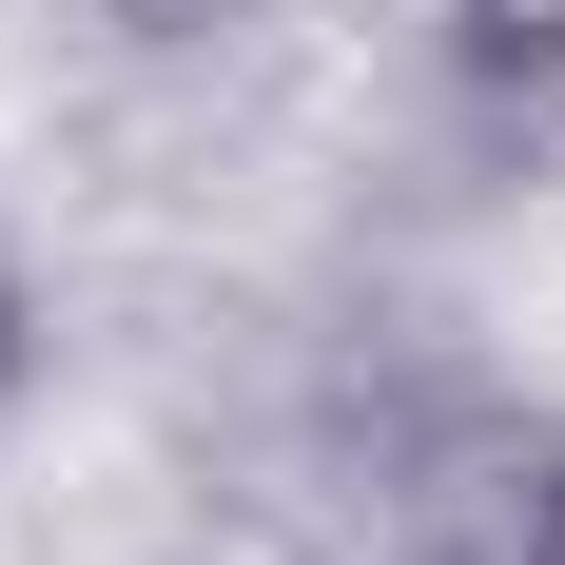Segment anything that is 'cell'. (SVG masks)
Instances as JSON below:
<instances>
[{
  "label": "cell",
  "mask_w": 565,
  "mask_h": 565,
  "mask_svg": "<svg viewBox=\"0 0 565 565\" xmlns=\"http://www.w3.org/2000/svg\"><path fill=\"white\" fill-rule=\"evenodd\" d=\"M351 565H565V409L508 371H409L371 409Z\"/></svg>",
  "instance_id": "cell-1"
},
{
  "label": "cell",
  "mask_w": 565,
  "mask_h": 565,
  "mask_svg": "<svg viewBox=\"0 0 565 565\" xmlns=\"http://www.w3.org/2000/svg\"><path fill=\"white\" fill-rule=\"evenodd\" d=\"M449 40H468L488 98H546V78H565V0H449Z\"/></svg>",
  "instance_id": "cell-2"
},
{
  "label": "cell",
  "mask_w": 565,
  "mask_h": 565,
  "mask_svg": "<svg viewBox=\"0 0 565 565\" xmlns=\"http://www.w3.org/2000/svg\"><path fill=\"white\" fill-rule=\"evenodd\" d=\"M0 391H20V274H0Z\"/></svg>",
  "instance_id": "cell-3"
}]
</instances>
